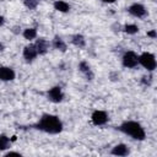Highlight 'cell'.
Masks as SVG:
<instances>
[{
  "label": "cell",
  "mask_w": 157,
  "mask_h": 157,
  "mask_svg": "<svg viewBox=\"0 0 157 157\" xmlns=\"http://www.w3.org/2000/svg\"><path fill=\"white\" fill-rule=\"evenodd\" d=\"M34 45L37 48V52H38V55H44L48 49H49V42L44 38H38L36 42H34Z\"/></svg>",
  "instance_id": "8fae6325"
},
{
  "label": "cell",
  "mask_w": 157,
  "mask_h": 157,
  "mask_svg": "<svg viewBox=\"0 0 157 157\" xmlns=\"http://www.w3.org/2000/svg\"><path fill=\"white\" fill-rule=\"evenodd\" d=\"M52 45H53L54 49L60 50V52H66V49H67L66 43H65L64 39H63L61 37H59V36H55V37H54V39H53V42H52Z\"/></svg>",
  "instance_id": "4fadbf2b"
},
{
  "label": "cell",
  "mask_w": 157,
  "mask_h": 157,
  "mask_svg": "<svg viewBox=\"0 0 157 157\" xmlns=\"http://www.w3.org/2000/svg\"><path fill=\"white\" fill-rule=\"evenodd\" d=\"M4 50V45H2V43L0 42V52H2Z\"/></svg>",
  "instance_id": "d4e9b609"
},
{
  "label": "cell",
  "mask_w": 157,
  "mask_h": 157,
  "mask_svg": "<svg viewBox=\"0 0 157 157\" xmlns=\"http://www.w3.org/2000/svg\"><path fill=\"white\" fill-rule=\"evenodd\" d=\"M5 156H21L20 152H15V151H9L7 153H5Z\"/></svg>",
  "instance_id": "44dd1931"
},
{
  "label": "cell",
  "mask_w": 157,
  "mask_h": 157,
  "mask_svg": "<svg viewBox=\"0 0 157 157\" xmlns=\"http://www.w3.org/2000/svg\"><path fill=\"white\" fill-rule=\"evenodd\" d=\"M22 55H23V59H25L27 63H32V61L38 56V52H37V48H36L34 43L26 45V47L23 48Z\"/></svg>",
  "instance_id": "52a82bcc"
},
{
  "label": "cell",
  "mask_w": 157,
  "mask_h": 157,
  "mask_svg": "<svg viewBox=\"0 0 157 157\" xmlns=\"http://www.w3.org/2000/svg\"><path fill=\"white\" fill-rule=\"evenodd\" d=\"M119 131H121L123 134L132 137L134 140H137V141H144L146 139V131L145 129L142 128V125L137 121H134V120H126L124 123H121L118 128H117Z\"/></svg>",
  "instance_id": "7a4b0ae2"
},
{
  "label": "cell",
  "mask_w": 157,
  "mask_h": 157,
  "mask_svg": "<svg viewBox=\"0 0 157 157\" xmlns=\"http://www.w3.org/2000/svg\"><path fill=\"white\" fill-rule=\"evenodd\" d=\"M54 9L56 11H59V12H69L70 5L66 1H64V0H56L54 2Z\"/></svg>",
  "instance_id": "9a60e30c"
},
{
  "label": "cell",
  "mask_w": 157,
  "mask_h": 157,
  "mask_svg": "<svg viewBox=\"0 0 157 157\" xmlns=\"http://www.w3.org/2000/svg\"><path fill=\"white\" fill-rule=\"evenodd\" d=\"M22 36H23L25 39L32 40V39H34V38L37 37V29H36V28H26V29L23 31Z\"/></svg>",
  "instance_id": "e0dca14e"
},
{
  "label": "cell",
  "mask_w": 157,
  "mask_h": 157,
  "mask_svg": "<svg viewBox=\"0 0 157 157\" xmlns=\"http://www.w3.org/2000/svg\"><path fill=\"white\" fill-rule=\"evenodd\" d=\"M147 36L148 37H151V38H156V31L155 29H152V31H150V32H147Z\"/></svg>",
  "instance_id": "7402d4cb"
},
{
  "label": "cell",
  "mask_w": 157,
  "mask_h": 157,
  "mask_svg": "<svg viewBox=\"0 0 157 157\" xmlns=\"http://www.w3.org/2000/svg\"><path fill=\"white\" fill-rule=\"evenodd\" d=\"M139 64H141L147 71H153L156 69V58L152 53L145 52L139 56Z\"/></svg>",
  "instance_id": "3957f363"
},
{
  "label": "cell",
  "mask_w": 157,
  "mask_h": 157,
  "mask_svg": "<svg viewBox=\"0 0 157 157\" xmlns=\"http://www.w3.org/2000/svg\"><path fill=\"white\" fill-rule=\"evenodd\" d=\"M10 145H11V140L9 139V136L0 134V151L10 148Z\"/></svg>",
  "instance_id": "2e32d148"
},
{
  "label": "cell",
  "mask_w": 157,
  "mask_h": 157,
  "mask_svg": "<svg viewBox=\"0 0 157 157\" xmlns=\"http://www.w3.org/2000/svg\"><path fill=\"white\" fill-rule=\"evenodd\" d=\"M108 114L104 112V110H94L91 115V120H92V124L96 125V126H101V125H104L107 121H108Z\"/></svg>",
  "instance_id": "8992f818"
},
{
  "label": "cell",
  "mask_w": 157,
  "mask_h": 157,
  "mask_svg": "<svg viewBox=\"0 0 157 157\" xmlns=\"http://www.w3.org/2000/svg\"><path fill=\"white\" fill-rule=\"evenodd\" d=\"M47 98L53 103H60L64 99V93L60 86H54L47 91Z\"/></svg>",
  "instance_id": "5b68a950"
},
{
  "label": "cell",
  "mask_w": 157,
  "mask_h": 157,
  "mask_svg": "<svg viewBox=\"0 0 157 157\" xmlns=\"http://www.w3.org/2000/svg\"><path fill=\"white\" fill-rule=\"evenodd\" d=\"M128 11H129L130 15H132L134 17H137V18H142V17H145L146 13H147L146 7H145L142 4H137V2L130 5L129 9H128Z\"/></svg>",
  "instance_id": "ba28073f"
},
{
  "label": "cell",
  "mask_w": 157,
  "mask_h": 157,
  "mask_svg": "<svg viewBox=\"0 0 157 157\" xmlns=\"http://www.w3.org/2000/svg\"><path fill=\"white\" fill-rule=\"evenodd\" d=\"M121 63H123V65H124L125 67L132 69V67H135V66L139 64V56H137V54H136L135 52H132V50L125 52L124 55H123V58H121Z\"/></svg>",
  "instance_id": "277c9868"
},
{
  "label": "cell",
  "mask_w": 157,
  "mask_h": 157,
  "mask_svg": "<svg viewBox=\"0 0 157 157\" xmlns=\"http://www.w3.org/2000/svg\"><path fill=\"white\" fill-rule=\"evenodd\" d=\"M104 2H108V4H113V2H115L117 0H103Z\"/></svg>",
  "instance_id": "cb8c5ba5"
},
{
  "label": "cell",
  "mask_w": 157,
  "mask_h": 157,
  "mask_svg": "<svg viewBox=\"0 0 157 157\" xmlns=\"http://www.w3.org/2000/svg\"><path fill=\"white\" fill-rule=\"evenodd\" d=\"M39 4V0H23V5L29 9V10H34Z\"/></svg>",
  "instance_id": "d6986e66"
},
{
  "label": "cell",
  "mask_w": 157,
  "mask_h": 157,
  "mask_svg": "<svg viewBox=\"0 0 157 157\" xmlns=\"http://www.w3.org/2000/svg\"><path fill=\"white\" fill-rule=\"evenodd\" d=\"M78 70H80V72L85 76V78H86L87 81H92V80L94 78V74H93L91 66L88 65V63L81 61V63L78 64Z\"/></svg>",
  "instance_id": "9c48e42d"
},
{
  "label": "cell",
  "mask_w": 157,
  "mask_h": 157,
  "mask_svg": "<svg viewBox=\"0 0 157 157\" xmlns=\"http://www.w3.org/2000/svg\"><path fill=\"white\" fill-rule=\"evenodd\" d=\"M4 23H5V18H4V16L0 15V26H4Z\"/></svg>",
  "instance_id": "603a6c76"
},
{
  "label": "cell",
  "mask_w": 157,
  "mask_h": 157,
  "mask_svg": "<svg viewBox=\"0 0 157 157\" xmlns=\"http://www.w3.org/2000/svg\"><path fill=\"white\" fill-rule=\"evenodd\" d=\"M110 153L114 155V156H128V155L130 153V150H129V147H128L126 145L119 144V145H115V146L112 148Z\"/></svg>",
  "instance_id": "7c38bea8"
},
{
  "label": "cell",
  "mask_w": 157,
  "mask_h": 157,
  "mask_svg": "<svg viewBox=\"0 0 157 157\" xmlns=\"http://www.w3.org/2000/svg\"><path fill=\"white\" fill-rule=\"evenodd\" d=\"M71 43H72L75 47H77V48H85V45H86V39H85V37H83L82 34H74V36L71 37Z\"/></svg>",
  "instance_id": "5bb4252c"
},
{
  "label": "cell",
  "mask_w": 157,
  "mask_h": 157,
  "mask_svg": "<svg viewBox=\"0 0 157 157\" xmlns=\"http://www.w3.org/2000/svg\"><path fill=\"white\" fill-rule=\"evenodd\" d=\"M16 74L13 69L9 66H0V80L1 81H12L15 80Z\"/></svg>",
  "instance_id": "30bf717a"
},
{
  "label": "cell",
  "mask_w": 157,
  "mask_h": 157,
  "mask_svg": "<svg viewBox=\"0 0 157 157\" xmlns=\"http://www.w3.org/2000/svg\"><path fill=\"white\" fill-rule=\"evenodd\" d=\"M124 32L128 33V34H135V33L139 32V27L134 23H129V25L124 26Z\"/></svg>",
  "instance_id": "ac0fdd59"
},
{
  "label": "cell",
  "mask_w": 157,
  "mask_h": 157,
  "mask_svg": "<svg viewBox=\"0 0 157 157\" xmlns=\"http://www.w3.org/2000/svg\"><path fill=\"white\" fill-rule=\"evenodd\" d=\"M34 129L44 131L47 134H59L63 131V123L59 119V117L53 114H43L39 120L33 125Z\"/></svg>",
  "instance_id": "6da1fadb"
},
{
  "label": "cell",
  "mask_w": 157,
  "mask_h": 157,
  "mask_svg": "<svg viewBox=\"0 0 157 157\" xmlns=\"http://www.w3.org/2000/svg\"><path fill=\"white\" fill-rule=\"evenodd\" d=\"M152 77L151 76H142V78H141V83L142 85H145V86H150L151 85V80Z\"/></svg>",
  "instance_id": "ffe728a7"
}]
</instances>
